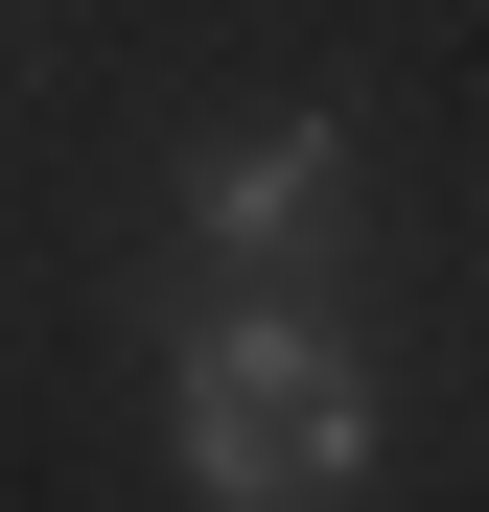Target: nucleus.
Wrapping results in <instances>:
<instances>
[{
  "label": "nucleus",
  "instance_id": "f03ea898",
  "mask_svg": "<svg viewBox=\"0 0 489 512\" xmlns=\"http://www.w3.org/2000/svg\"><path fill=\"white\" fill-rule=\"evenodd\" d=\"M187 233H210L233 303H303V256L350 233V117H233V140L187 163Z\"/></svg>",
  "mask_w": 489,
  "mask_h": 512
},
{
  "label": "nucleus",
  "instance_id": "f257e3e1",
  "mask_svg": "<svg viewBox=\"0 0 489 512\" xmlns=\"http://www.w3.org/2000/svg\"><path fill=\"white\" fill-rule=\"evenodd\" d=\"M163 419H187V489L210 512H350L373 489V373H350L326 303H210Z\"/></svg>",
  "mask_w": 489,
  "mask_h": 512
}]
</instances>
